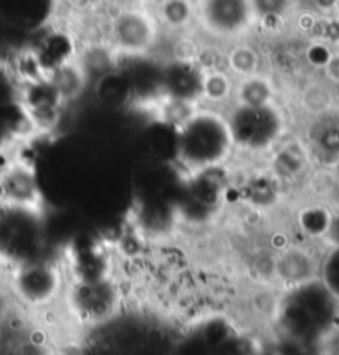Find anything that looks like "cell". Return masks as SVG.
Returning a JSON list of instances; mask_svg holds the SVG:
<instances>
[{
    "instance_id": "6da1fadb",
    "label": "cell",
    "mask_w": 339,
    "mask_h": 355,
    "mask_svg": "<svg viewBox=\"0 0 339 355\" xmlns=\"http://www.w3.org/2000/svg\"><path fill=\"white\" fill-rule=\"evenodd\" d=\"M272 326L276 336L326 345L339 329V302L318 278L281 289Z\"/></svg>"
},
{
    "instance_id": "7a4b0ae2",
    "label": "cell",
    "mask_w": 339,
    "mask_h": 355,
    "mask_svg": "<svg viewBox=\"0 0 339 355\" xmlns=\"http://www.w3.org/2000/svg\"><path fill=\"white\" fill-rule=\"evenodd\" d=\"M235 155L225 111L201 105L176 128L174 159L184 177L229 167Z\"/></svg>"
},
{
    "instance_id": "3957f363",
    "label": "cell",
    "mask_w": 339,
    "mask_h": 355,
    "mask_svg": "<svg viewBox=\"0 0 339 355\" xmlns=\"http://www.w3.org/2000/svg\"><path fill=\"white\" fill-rule=\"evenodd\" d=\"M49 220L45 207L0 202V270L49 257Z\"/></svg>"
},
{
    "instance_id": "277c9868",
    "label": "cell",
    "mask_w": 339,
    "mask_h": 355,
    "mask_svg": "<svg viewBox=\"0 0 339 355\" xmlns=\"http://www.w3.org/2000/svg\"><path fill=\"white\" fill-rule=\"evenodd\" d=\"M237 154L265 159L290 134V116L281 103L230 105L225 110Z\"/></svg>"
},
{
    "instance_id": "5b68a950",
    "label": "cell",
    "mask_w": 339,
    "mask_h": 355,
    "mask_svg": "<svg viewBox=\"0 0 339 355\" xmlns=\"http://www.w3.org/2000/svg\"><path fill=\"white\" fill-rule=\"evenodd\" d=\"M6 272L17 307L32 313H42L60 304L69 281L63 263L50 257L25 263Z\"/></svg>"
},
{
    "instance_id": "8992f818",
    "label": "cell",
    "mask_w": 339,
    "mask_h": 355,
    "mask_svg": "<svg viewBox=\"0 0 339 355\" xmlns=\"http://www.w3.org/2000/svg\"><path fill=\"white\" fill-rule=\"evenodd\" d=\"M62 304L80 326H104L118 318L123 309V286L113 272L93 279H69Z\"/></svg>"
},
{
    "instance_id": "52a82bcc",
    "label": "cell",
    "mask_w": 339,
    "mask_h": 355,
    "mask_svg": "<svg viewBox=\"0 0 339 355\" xmlns=\"http://www.w3.org/2000/svg\"><path fill=\"white\" fill-rule=\"evenodd\" d=\"M151 6L113 8L104 24V40L118 58H146L158 49L163 37Z\"/></svg>"
},
{
    "instance_id": "ba28073f",
    "label": "cell",
    "mask_w": 339,
    "mask_h": 355,
    "mask_svg": "<svg viewBox=\"0 0 339 355\" xmlns=\"http://www.w3.org/2000/svg\"><path fill=\"white\" fill-rule=\"evenodd\" d=\"M197 27L214 42L245 40L255 30L250 0H195Z\"/></svg>"
},
{
    "instance_id": "9c48e42d",
    "label": "cell",
    "mask_w": 339,
    "mask_h": 355,
    "mask_svg": "<svg viewBox=\"0 0 339 355\" xmlns=\"http://www.w3.org/2000/svg\"><path fill=\"white\" fill-rule=\"evenodd\" d=\"M19 103L27 123L40 134H49L58 128L68 106L47 76L19 86Z\"/></svg>"
},
{
    "instance_id": "30bf717a",
    "label": "cell",
    "mask_w": 339,
    "mask_h": 355,
    "mask_svg": "<svg viewBox=\"0 0 339 355\" xmlns=\"http://www.w3.org/2000/svg\"><path fill=\"white\" fill-rule=\"evenodd\" d=\"M204 68L194 60L171 58L160 67L158 96L187 106L202 105Z\"/></svg>"
},
{
    "instance_id": "8fae6325",
    "label": "cell",
    "mask_w": 339,
    "mask_h": 355,
    "mask_svg": "<svg viewBox=\"0 0 339 355\" xmlns=\"http://www.w3.org/2000/svg\"><path fill=\"white\" fill-rule=\"evenodd\" d=\"M0 202L12 205L45 207L37 168L22 157H10L0 167Z\"/></svg>"
},
{
    "instance_id": "7c38bea8",
    "label": "cell",
    "mask_w": 339,
    "mask_h": 355,
    "mask_svg": "<svg viewBox=\"0 0 339 355\" xmlns=\"http://www.w3.org/2000/svg\"><path fill=\"white\" fill-rule=\"evenodd\" d=\"M320 258L321 253L311 245L301 243V241L286 243L275 251L273 284L280 289H288L316 279L320 270Z\"/></svg>"
},
{
    "instance_id": "4fadbf2b",
    "label": "cell",
    "mask_w": 339,
    "mask_h": 355,
    "mask_svg": "<svg viewBox=\"0 0 339 355\" xmlns=\"http://www.w3.org/2000/svg\"><path fill=\"white\" fill-rule=\"evenodd\" d=\"M268 171L276 177L286 189L303 182L311 172L313 157L303 137L288 136L265 157Z\"/></svg>"
},
{
    "instance_id": "5bb4252c",
    "label": "cell",
    "mask_w": 339,
    "mask_h": 355,
    "mask_svg": "<svg viewBox=\"0 0 339 355\" xmlns=\"http://www.w3.org/2000/svg\"><path fill=\"white\" fill-rule=\"evenodd\" d=\"M303 141L313 162L331 171L339 162V114L331 111L311 118Z\"/></svg>"
},
{
    "instance_id": "9a60e30c",
    "label": "cell",
    "mask_w": 339,
    "mask_h": 355,
    "mask_svg": "<svg viewBox=\"0 0 339 355\" xmlns=\"http://www.w3.org/2000/svg\"><path fill=\"white\" fill-rule=\"evenodd\" d=\"M285 192V185L268 171L267 166L247 172L237 187L238 197L245 202V205L255 210L275 207Z\"/></svg>"
},
{
    "instance_id": "2e32d148",
    "label": "cell",
    "mask_w": 339,
    "mask_h": 355,
    "mask_svg": "<svg viewBox=\"0 0 339 355\" xmlns=\"http://www.w3.org/2000/svg\"><path fill=\"white\" fill-rule=\"evenodd\" d=\"M280 101L276 80L268 71L240 78L235 81V94L232 105L263 106Z\"/></svg>"
},
{
    "instance_id": "e0dca14e",
    "label": "cell",
    "mask_w": 339,
    "mask_h": 355,
    "mask_svg": "<svg viewBox=\"0 0 339 355\" xmlns=\"http://www.w3.org/2000/svg\"><path fill=\"white\" fill-rule=\"evenodd\" d=\"M151 8L163 32L182 35V33H189V30L197 25L195 0H156Z\"/></svg>"
},
{
    "instance_id": "ac0fdd59",
    "label": "cell",
    "mask_w": 339,
    "mask_h": 355,
    "mask_svg": "<svg viewBox=\"0 0 339 355\" xmlns=\"http://www.w3.org/2000/svg\"><path fill=\"white\" fill-rule=\"evenodd\" d=\"M265 64H267V55L255 43L249 42V38L230 43L224 51V68L235 80L267 71Z\"/></svg>"
},
{
    "instance_id": "d6986e66",
    "label": "cell",
    "mask_w": 339,
    "mask_h": 355,
    "mask_svg": "<svg viewBox=\"0 0 339 355\" xmlns=\"http://www.w3.org/2000/svg\"><path fill=\"white\" fill-rule=\"evenodd\" d=\"M47 78L50 83L55 86L58 94L67 105L76 101L85 94V91L90 86V78L86 75L85 68L78 62L76 55L67 62L60 63L53 70L49 71Z\"/></svg>"
},
{
    "instance_id": "ffe728a7",
    "label": "cell",
    "mask_w": 339,
    "mask_h": 355,
    "mask_svg": "<svg viewBox=\"0 0 339 355\" xmlns=\"http://www.w3.org/2000/svg\"><path fill=\"white\" fill-rule=\"evenodd\" d=\"M235 78L224 67L204 70L202 80V106L225 111L233 103L235 94Z\"/></svg>"
},
{
    "instance_id": "44dd1931",
    "label": "cell",
    "mask_w": 339,
    "mask_h": 355,
    "mask_svg": "<svg viewBox=\"0 0 339 355\" xmlns=\"http://www.w3.org/2000/svg\"><path fill=\"white\" fill-rule=\"evenodd\" d=\"M250 6L255 17V28L278 33L295 19L298 0H250Z\"/></svg>"
},
{
    "instance_id": "7402d4cb",
    "label": "cell",
    "mask_w": 339,
    "mask_h": 355,
    "mask_svg": "<svg viewBox=\"0 0 339 355\" xmlns=\"http://www.w3.org/2000/svg\"><path fill=\"white\" fill-rule=\"evenodd\" d=\"M334 211L324 203H310L298 210V230L308 241H323L328 236Z\"/></svg>"
},
{
    "instance_id": "603a6c76",
    "label": "cell",
    "mask_w": 339,
    "mask_h": 355,
    "mask_svg": "<svg viewBox=\"0 0 339 355\" xmlns=\"http://www.w3.org/2000/svg\"><path fill=\"white\" fill-rule=\"evenodd\" d=\"M7 67L17 86L33 83V81H38L47 76L45 67H43L40 56H38L33 46H24V49L17 50L8 58Z\"/></svg>"
},
{
    "instance_id": "cb8c5ba5",
    "label": "cell",
    "mask_w": 339,
    "mask_h": 355,
    "mask_svg": "<svg viewBox=\"0 0 339 355\" xmlns=\"http://www.w3.org/2000/svg\"><path fill=\"white\" fill-rule=\"evenodd\" d=\"M318 279L339 302V243L326 245L321 251Z\"/></svg>"
},
{
    "instance_id": "d4e9b609",
    "label": "cell",
    "mask_w": 339,
    "mask_h": 355,
    "mask_svg": "<svg viewBox=\"0 0 339 355\" xmlns=\"http://www.w3.org/2000/svg\"><path fill=\"white\" fill-rule=\"evenodd\" d=\"M17 311H19V307H17L14 296H12L7 272L0 270V324L7 320L10 315H14Z\"/></svg>"
},
{
    "instance_id": "484cf974",
    "label": "cell",
    "mask_w": 339,
    "mask_h": 355,
    "mask_svg": "<svg viewBox=\"0 0 339 355\" xmlns=\"http://www.w3.org/2000/svg\"><path fill=\"white\" fill-rule=\"evenodd\" d=\"M73 12L80 15H94L110 7V0H65Z\"/></svg>"
},
{
    "instance_id": "4316f807",
    "label": "cell",
    "mask_w": 339,
    "mask_h": 355,
    "mask_svg": "<svg viewBox=\"0 0 339 355\" xmlns=\"http://www.w3.org/2000/svg\"><path fill=\"white\" fill-rule=\"evenodd\" d=\"M149 6L147 0H110L111 8H126V7H146Z\"/></svg>"
},
{
    "instance_id": "83f0119b",
    "label": "cell",
    "mask_w": 339,
    "mask_h": 355,
    "mask_svg": "<svg viewBox=\"0 0 339 355\" xmlns=\"http://www.w3.org/2000/svg\"><path fill=\"white\" fill-rule=\"evenodd\" d=\"M334 56H336V58L339 60V37H338V40H336V49H334Z\"/></svg>"
}]
</instances>
